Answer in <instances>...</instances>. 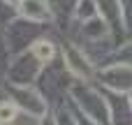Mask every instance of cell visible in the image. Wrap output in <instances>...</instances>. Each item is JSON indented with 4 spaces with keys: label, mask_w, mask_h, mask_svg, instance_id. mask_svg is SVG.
Segmentation results:
<instances>
[{
    "label": "cell",
    "mask_w": 132,
    "mask_h": 125,
    "mask_svg": "<svg viewBox=\"0 0 132 125\" xmlns=\"http://www.w3.org/2000/svg\"><path fill=\"white\" fill-rule=\"evenodd\" d=\"M21 7H23V14H26L28 19H32V21H44V19H49V7H46L44 0H23Z\"/></svg>",
    "instance_id": "6da1fadb"
},
{
    "label": "cell",
    "mask_w": 132,
    "mask_h": 125,
    "mask_svg": "<svg viewBox=\"0 0 132 125\" xmlns=\"http://www.w3.org/2000/svg\"><path fill=\"white\" fill-rule=\"evenodd\" d=\"M32 53L37 56V60H42V63H49V60L53 58L56 49H53V44H51L49 39H39V42L32 46Z\"/></svg>",
    "instance_id": "7a4b0ae2"
},
{
    "label": "cell",
    "mask_w": 132,
    "mask_h": 125,
    "mask_svg": "<svg viewBox=\"0 0 132 125\" xmlns=\"http://www.w3.org/2000/svg\"><path fill=\"white\" fill-rule=\"evenodd\" d=\"M16 114H19V107L9 100L0 102V125H12L16 121Z\"/></svg>",
    "instance_id": "3957f363"
},
{
    "label": "cell",
    "mask_w": 132,
    "mask_h": 125,
    "mask_svg": "<svg viewBox=\"0 0 132 125\" xmlns=\"http://www.w3.org/2000/svg\"><path fill=\"white\" fill-rule=\"evenodd\" d=\"M7 2H19V5H21V2H23V0H7Z\"/></svg>",
    "instance_id": "277c9868"
}]
</instances>
